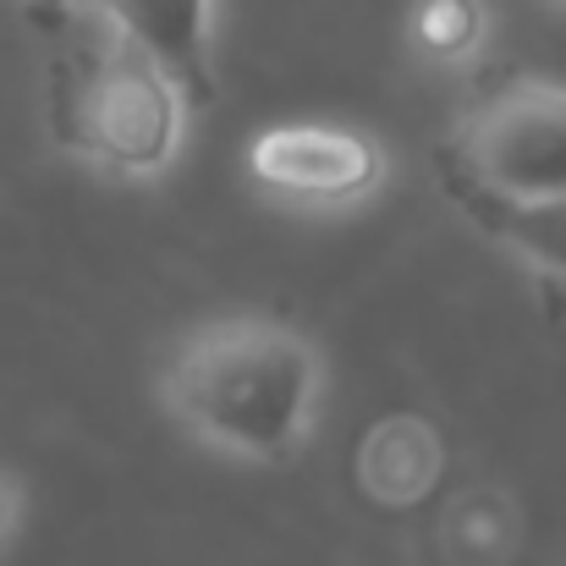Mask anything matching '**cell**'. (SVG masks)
Returning <instances> with one entry per match:
<instances>
[{"instance_id": "obj_1", "label": "cell", "mask_w": 566, "mask_h": 566, "mask_svg": "<svg viewBox=\"0 0 566 566\" xmlns=\"http://www.w3.org/2000/svg\"><path fill=\"white\" fill-rule=\"evenodd\" d=\"M44 116L55 149L122 177L166 171L188 116L177 83L94 0H55L44 11Z\"/></svg>"}, {"instance_id": "obj_2", "label": "cell", "mask_w": 566, "mask_h": 566, "mask_svg": "<svg viewBox=\"0 0 566 566\" xmlns=\"http://www.w3.org/2000/svg\"><path fill=\"white\" fill-rule=\"evenodd\" d=\"M160 390L198 440L231 457L275 462L308 434L319 353L281 319H214L182 342Z\"/></svg>"}, {"instance_id": "obj_3", "label": "cell", "mask_w": 566, "mask_h": 566, "mask_svg": "<svg viewBox=\"0 0 566 566\" xmlns=\"http://www.w3.org/2000/svg\"><path fill=\"white\" fill-rule=\"evenodd\" d=\"M440 171H457L501 198L566 192V83L517 77L484 94L457 138L440 149Z\"/></svg>"}, {"instance_id": "obj_4", "label": "cell", "mask_w": 566, "mask_h": 566, "mask_svg": "<svg viewBox=\"0 0 566 566\" xmlns=\"http://www.w3.org/2000/svg\"><path fill=\"white\" fill-rule=\"evenodd\" d=\"M248 177L281 198L347 203L385 177V149L358 127H325V122L264 127L248 144Z\"/></svg>"}, {"instance_id": "obj_5", "label": "cell", "mask_w": 566, "mask_h": 566, "mask_svg": "<svg viewBox=\"0 0 566 566\" xmlns=\"http://www.w3.org/2000/svg\"><path fill=\"white\" fill-rule=\"evenodd\" d=\"M182 94L188 111L220 99L214 55H209V0H94Z\"/></svg>"}, {"instance_id": "obj_6", "label": "cell", "mask_w": 566, "mask_h": 566, "mask_svg": "<svg viewBox=\"0 0 566 566\" xmlns=\"http://www.w3.org/2000/svg\"><path fill=\"white\" fill-rule=\"evenodd\" d=\"M440 182L473 226H484L495 242H506L539 275L566 286V192L562 198H501V192L479 188L457 171H440Z\"/></svg>"}, {"instance_id": "obj_7", "label": "cell", "mask_w": 566, "mask_h": 566, "mask_svg": "<svg viewBox=\"0 0 566 566\" xmlns=\"http://www.w3.org/2000/svg\"><path fill=\"white\" fill-rule=\"evenodd\" d=\"M434 468H440V446H434L429 423H418V418L375 423L364 440V484L379 501H412L418 490L434 484Z\"/></svg>"}, {"instance_id": "obj_8", "label": "cell", "mask_w": 566, "mask_h": 566, "mask_svg": "<svg viewBox=\"0 0 566 566\" xmlns=\"http://www.w3.org/2000/svg\"><path fill=\"white\" fill-rule=\"evenodd\" d=\"M490 17L484 0H418L412 6V44L434 61H462L479 50Z\"/></svg>"}, {"instance_id": "obj_9", "label": "cell", "mask_w": 566, "mask_h": 566, "mask_svg": "<svg viewBox=\"0 0 566 566\" xmlns=\"http://www.w3.org/2000/svg\"><path fill=\"white\" fill-rule=\"evenodd\" d=\"M6 517H11V501H6V490H0V534H6Z\"/></svg>"}]
</instances>
